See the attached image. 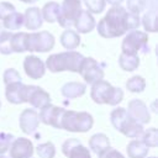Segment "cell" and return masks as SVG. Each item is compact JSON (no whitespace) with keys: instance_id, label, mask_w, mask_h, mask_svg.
Returning <instances> with one entry per match:
<instances>
[{"instance_id":"obj_8","label":"cell","mask_w":158,"mask_h":158,"mask_svg":"<svg viewBox=\"0 0 158 158\" xmlns=\"http://www.w3.org/2000/svg\"><path fill=\"white\" fill-rule=\"evenodd\" d=\"M54 47V36L48 31L27 33L26 51L30 52H48Z\"/></svg>"},{"instance_id":"obj_29","label":"cell","mask_w":158,"mask_h":158,"mask_svg":"<svg viewBox=\"0 0 158 158\" xmlns=\"http://www.w3.org/2000/svg\"><path fill=\"white\" fill-rule=\"evenodd\" d=\"M126 88L132 93H142L146 88V81L142 77L135 75L126 81Z\"/></svg>"},{"instance_id":"obj_32","label":"cell","mask_w":158,"mask_h":158,"mask_svg":"<svg viewBox=\"0 0 158 158\" xmlns=\"http://www.w3.org/2000/svg\"><path fill=\"white\" fill-rule=\"evenodd\" d=\"M11 36L10 31H2L0 35V53L1 54H11Z\"/></svg>"},{"instance_id":"obj_13","label":"cell","mask_w":158,"mask_h":158,"mask_svg":"<svg viewBox=\"0 0 158 158\" xmlns=\"http://www.w3.org/2000/svg\"><path fill=\"white\" fill-rule=\"evenodd\" d=\"M33 144L28 138H15L10 146V158H32Z\"/></svg>"},{"instance_id":"obj_28","label":"cell","mask_w":158,"mask_h":158,"mask_svg":"<svg viewBox=\"0 0 158 158\" xmlns=\"http://www.w3.org/2000/svg\"><path fill=\"white\" fill-rule=\"evenodd\" d=\"M142 25L146 31L148 32H156L157 31V9H149L143 19H142Z\"/></svg>"},{"instance_id":"obj_35","label":"cell","mask_w":158,"mask_h":158,"mask_svg":"<svg viewBox=\"0 0 158 158\" xmlns=\"http://www.w3.org/2000/svg\"><path fill=\"white\" fill-rule=\"evenodd\" d=\"M105 0H85V5L90 14H100L105 9Z\"/></svg>"},{"instance_id":"obj_25","label":"cell","mask_w":158,"mask_h":158,"mask_svg":"<svg viewBox=\"0 0 158 158\" xmlns=\"http://www.w3.org/2000/svg\"><path fill=\"white\" fill-rule=\"evenodd\" d=\"M58 12H59V4L56 2V1H49V2H46L43 9L41 10V14H42V19L49 23L52 22H56L57 21V17H58Z\"/></svg>"},{"instance_id":"obj_17","label":"cell","mask_w":158,"mask_h":158,"mask_svg":"<svg viewBox=\"0 0 158 158\" xmlns=\"http://www.w3.org/2000/svg\"><path fill=\"white\" fill-rule=\"evenodd\" d=\"M26 86L21 80L14 81L6 85L5 96L11 104H22L26 102Z\"/></svg>"},{"instance_id":"obj_38","label":"cell","mask_w":158,"mask_h":158,"mask_svg":"<svg viewBox=\"0 0 158 158\" xmlns=\"http://www.w3.org/2000/svg\"><path fill=\"white\" fill-rule=\"evenodd\" d=\"M99 158H125L122 153H120L118 151L114 149V148H107L106 151H104L101 154L98 156Z\"/></svg>"},{"instance_id":"obj_22","label":"cell","mask_w":158,"mask_h":158,"mask_svg":"<svg viewBox=\"0 0 158 158\" xmlns=\"http://www.w3.org/2000/svg\"><path fill=\"white\" fill-rule=\"evenodd\" d=\"M127 154L128 158H146L148 154V147L138 139H133L127 144Z\"/></svg>"},{"instance_id":"obj_43","label":"cell","mask_w":158,"mask_h":158,"mask_svg":"<svg viewBox=\"0 0 158 158\" xmlns=\"http://www.w3.org/2000/svg\"><path fill=\"white\" fill-rule=\"evenodd\" d=\"M149 158H157V157H149Z\"/></svg>"},{"instance_id":"obj_31","label":"cell","mask_w":158,"mask_h":158,"mask_svg":"<svg viewBox=\"0 0 158 158\" xmlns=\"http://www.w3.org/2000/svg\"><path fill=\"white\" fill-rule=\"evenodd\" d=\"M142 142L147 147H157L158 146V131L156 127L148 128L142 135Z\"/></svg>"},{"instance_id":"obj_16","label":"cell","mask_w":158,"mask_h":158,"mask_svg":"<svg viewBox=\"0 0 158 158\" xmlns=\"http://www.w3.org/2000/svg\"><path fill=\"white\" fill-rule=\"evenodd\" d=\"M23 69L27 77H30L31 79H40L44 75L46 65L38 57L27 56L23 59Z\"/></svg>"},{"instance_id":"obj_2","label":"cell","mask_w":158,"mask_h":158,"mask_svg":"<svg viewBox=\"0 0 158 158\" xmlns=\"http://www.w3.org/2000/svg\"><path fill=\"white\" fill-rule=\"evenodd\" d=\"M83 59H84V56L81 53L75 52V51H67V52L51 54L47 58L44 65L52 73L64 72V70L78 73Z\"/></svg>"},{"instance_id":"obj_40","label":"cell","mask_w":158,"mask_h":158,"mask_svg":"<svg viewBox=\"0 0 158 158\" xmlns=\"http://www.w3.org/2000/svg\"><path fill=\"white\" fill-rule=\"evenodd\" d=\"M20 1H22V2H25V4H35V2H37L38 0H20Z\"/></svg>"},{"instance_id":"obj_24","label":"cell","mask_w":158,"mask_h":158,"mask_svg":"<svg viewBox=\"0 0 158 158\" xmlns=\"http://www.w3.org/2000/svg\"><path fill=\"white\" fill-rule=\"evenodd\" d=\"M118 64L121 69L126 72H132L138 68L139 65V58L136 54H127V53H121L118 57Z\"/></svg>"},{"instance_id":"obj_21","label":"cell","mask_w":158,"mask_h":158,"mask_svg":"<svg viewBox=\"0 0 158 158\" xmlns=\"http://www.w3.org/2000/svg\"><path fill=\"white\" fill-rule=\"evenodd\" d=\"M89 148L96 154H101L104 151L110 148V141L109 137L105 133H95L89 139Z\"/></svg>"},{"instance_id":"obj_9","label":"cell","mask_w":158,"mask_h":158,"mask_svg":"<svg viewBox=\"0 0 158 158\" xmlns=\"http://www.w3.org/2000/svg\"><path fill=\"white\" fill-rule=\"evenodd\" d=\"M104 65H105L104 63H99L91 57H88V58L84 57L78 73H80V75L85 80V83L94 84L99 80H102V78H104V69H102Z\"/></svg>"},{"instance_id":"obj_30","label":"cell","mask_w":158,"mask_h":158,"mask_svg":"<svg viewBox=\"0 0 158 158\" xmlns=\"http://www.w3.org/2000/svg\"><path fill=\"white\" fill-rule=\"evenodd\" d=\"M37 154L40 158H54L56 156V147L52 142H46L41 143L36 148Z\"/></svg>"},{"instance_id":"obj_44","label":"cell","mask_w":158,"mask_h":158,"mask_svg":"<svg viewBox=\"0 0 158 158\" xmlns=\"http://www.w3.org/2000/svg\"><path fill=\"white\" fill-rule=\"evenodd\" d=\"M0 107H1V102H0Z\"/></svg>"},{"instance_id":"obj_33","label":"cell","mask_w":158,"mask_h":158,"mask_svg":"<svg viewBox=\"0 0 158 158\" xmlns=\"http://www.w3.org/2000/svg\"><path fill=\"white\" fill-rule=\"evenodd\" d=\"M147 7L146 0H127V9L130 12L138 15Z\"/></svg>"},{"instance_id":"obj_1","label":"cell","mask_w":158,"mask_h":158,"mask_svg":"<svg viewBox=\"0 0 158 158\" xmlns=\"http://www.w3.org/2000/svg\"><path fill=\"white\" fill-rule=\"evenodd\" d=\"M139 16L127 11L123 6H112L96 25L98 33L104 38H115L125 35L128 30L139 26Z\"/></svg>"},{"instance_id":"obj_15","label":"cell","mask_w":158,"mask_h":158,"mask_svg":"<svg viewBox=\"0 0 158 158\" xmlns=\"http://www.w3.org/2000/svg\"><path fill=\"white\" fill-rule=\"evenodd\" d=\"M19 123H20V128L22 130L23 133L32 135L36 132V130L38 128V125H40L38 114L33 109H25L20 115Z\"/></svg>"},{"instance_id":"obj_19","label":"cell","mask_w":158,"mask_h":158,"mask_svg":"<svg viewBox=\"0 0 158 158\" xmlns=\"http://www.w3.org/2000/svg\"><path fill=\"white\" fill-rule=\"evenodd\" d=\"M95 25H96L95 19L88 10H81L80 15L77 17V20L74 22V26L79 33H88V32L93 31Z\"/></svg>"},{"instance_id":"obj_11","label":"cell","mask_w":158,"mask_h":158,"mask_svg":"<svg viewBox=\"0 0 158 158\" xmlns=\"http://www.w3.org/2000/svg\"><path fill=\"white\" fill-rule=\"evenodd\" d=\"M64 111H65V109L49 104V105L44 106L43 109H41L38 118L44 125H49L54 128H60V121H62V116H63Z\"/></svg>"},{"instance_id":"obj_39","label":"cell","mask_w":158,"mask_h":158,"mask_svg":"<svg viewBox=\"0 0 158 158\" xmlns=\"http://www.w3.org/2000/svg\"><path fill=\"white\" fill-rule=\"evenodd\" d=\"M105 1H107L110 5H112V6H116V5H120L123 0H105Z\"/></svg>"},{"instance_id":"obj_10","label":"cell","mask_w":158,"mask_h":158,"mask_svg":"<svg viewBox=\"0 0 158 158\" xmlns=\"http://www.w3.org/2000/svg\"><path fill=\"white\" fill-rule=\"evenodd\" d=\"M26 102H28L35 109H43L51 104L49 94L37 85L26 86Z\"/></svg>"},{"instance_id":"obj_37","label":"cell","mask_w":158,"mask_h":158,"mask_svg":"<svg viewBox=\"0 0 158 158\" xmlns=\"http://www.w3.org/2000/svg\"><path fill=\"white\" fill-rule=\"evenodd\" d=\"M15 11H16V9L11 2H7V1L0 2V20H4L5 17H7L10 14H12Z\"/></svg>"},{"instance_id":"obj_18","label":"cell","mask_w":158,"mask_h":158,"mask_svg":"<svg viewBox=\"0 0 158 158\" xmlns=\"http://www.w3.org/2000/svg\"><path fill=\"white\" fill-rule=\"evenodd\" d=\"M43 23L41 10L36 6L28 7L23 14V25L27 30H38Z\"/></svg>"},{"instance_id":"obj_20","label":"cell","mask_w":158,"mask_h":158,"mask_svg":"<svg viewBox=\"0 0 158 158\" xmlns=\"http://www.w3.org/2000/svg\"><path fill=\"white\" fill-rule=\"evenodd\" d=\"M85 90H86L85 84L79 83V81H69L62 86L60 93L67 99H75V98L83 96L85 94Z\"/></svg>"},{"instance_id":"obj_41","label":"cell","mask_w":158,"mask_h":158,"mask_svg":"<svg viewBox=\"0 0 158 158\" xmlns=\"http://www.w3.org/2000/svg\"><path fill=\"white\" fill-rule=\"evenodd\" d=\"M2 31H4V27H2V25L0 23V35H1V32H2Z\"/></svg>"},{"instance_id":"obj_5","label":"cell","mask_w":158,"mask_h":158,"mask_svg":"<svg viewBox=\"0 0 158 158\" xmlns=\"http://www.w3.org/2000/svg\"><path fill=\"white\" fill-rule=\"evenodd\" d=\"M94 125V118L85 111H64L60 121V128L70 132H86Z\"/></svg>"},{"instance_id":"obj_42","label":"cell","mask_w":158,"mask_h":158,"mask_svg":"<svg viewBox=\"0 0 158 158\" xmlns=\"http://www.w3.org/2000/svg\"><path fill=\"white\" fill-rule=\"evenodd\" d=\"M0 158H7V157H5L4 154H0Z\"/></svg>"},{"instance_id":"obj_23","label":"cell","mask_w":158,"mask_h":158,"mask_svg":"<svg viewBox=\"0 0 158 158\" xmlns=\"http://www.w3.org/2000/svg\"><path fill=\"white\" fill-rule=\"evenodd\" d=\"M60 43L67 49H74L80 44V36L75 31L68 28L60 35Z\"/></svg>"},{"instance_id":"obj_12","label":"cell","mask_w":158,"mask_h":158,"mask_svg":"<svg viewBox=\"0 0 158 158\" xmlns=\"http://www.w3.org/2000/svg\"><path fill=\"white\" fill-rule=\"evenodd\" d=\"M126 111L132 120H135L136 122H138L141 125L148 123L151 121V115L147 109V105L142 100H138V99L131 100L128 102V107Z\"/></svg>"},{"instance_id":"obj_14","label":"cell","mask_w":158,"mask_h":158,"mask_svg":"<svg viewBox=\"0 0 158 158\" xmlns=\"http://www.w3.org/2000/svg\"><path fill=\"white\" fill-rule=\"evenodd\" d=\"M62 152L68 158H91L86 147H84L77 138H69L62 144Z\"/></svg>"},{"instance_id":"obj_3","label":"cell","mask_w":158,"mask_h":158,"mask_svg":"<svg viewBox=\"0 0 158 158\" xmlns=\"http://www.w3.org/2000/svg\"><path fill=\"white\" fill-rule=\"evenodd\" d=\"M110 121L115 130H117L126 137L138 138L143 135V125L132 120L125 107H117L112 110L110 114Z\"/></svg>"},{"instance_id":"obj_34","label":"cell","mask_w":158,"mask_h":158,"mask_svg":"<svg viewBox=\"0 0 158 158\" xmlns=\"http://www.w3.org/2000/svg\"><path fill=\"white\" fill-rule=\"evenodd\" d=\"M14 139H15V136L12 133L0 132V154H4L9 151Z\"/></svg>"},{"instance_id":"obj_6","label":"cell","mask_w":158,"mask_h":158,"mask_svg":"<svg viewBox=\"0 0 158 158\" xmlns=\"http://www.w3.org/2000/svg\"><path fill=\"white\" fill-rule=\"evenodd\" d=\"M122 53L138 54V52L146 54L149 52L148 47V35L138 30H131L122 41L121 44Z\"/></svg>"},{"instance_id":"obj_26","label":"cell","mask_w":158,"mask_h":158,"mask_svg":"<svg viewBox=\"0 0 158 158\" xmlns=\"http://www.w3.org/2000/svg\"><path fill=\"white\" fill-rule=\"evenodd\" d=\"M21 26H23V14H21V12L15 11L2 20V27L7 28L10 31L19 30V28H21Z\"/></svg>"},{"instance_id":"obj_27","label":"cell","mask_w":158,"mask_h":158,"mask_svg":"<svg viewBox=\"0 0 158 158\" xmlns=\"http://www.w3.org/2000/svg\"><path fill=\"white\" fill-rule=\"evenodd\" d=\"M26 40L27 33L26 32H17L12 33L11 36V51L12 53H22L26 51Z\"/></svg>"},{"instance_id":"obj_4","label":"cell","mask_w":158,"mask_h":158,"mask_svg":"<svg viewBox=\"0 0 158 158\" xmlns=\"http://www.w3.org/2000/svg\"><path fill=\"white\" fill-rule=\"evenodd\" d=\"M90 96L96 104H107L111 106L117 105L123 99V91L120 88L112 86L105 80H99L93 84Z\"/></svg>"},{"instance_id":"obj_36","label":"cell","mask_w":158,"mask_h":158,"mask_svg":"<svg viewBox=\"0 0 158 158\" xmlns=\"http://www.w3.org/2000/svg\"><path fill=\"white\" fill-rule=\"evenodd\" d=\"M2 78H4L5 85H7V84H10V83H14V81H20V80H21V77H20L19 72L15 70V69H12V68L6 69V70L4 72Z\"/></svg>"},{"instance_id":"obj_7","label":"cell","mask_w":158,"mask_h":158,"mask_svg":"<svg viewBox=\"0 0 158 158\" xmlns=\"http://www.w3.org/2000/svg\"><path fill=\"white\" fill-rule=\"evenodd\" d=\"M81 10L80 0H63L62 5H59L57 22L64 28H70V26H74V22Z\"/></svg>"}]
</instances>
